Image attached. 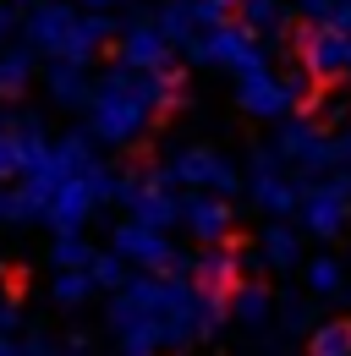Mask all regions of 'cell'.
<instances>
[{
  "label": "cell",
  "instance_id": "f546056e",
  "mask_svg": "<svg viewBox=\"0 0 351 356\" xmlns=\"http://www.w3.org/2000/svg\"><path fill=\"white\" fill-rule=\"evenodd\" d=\"M28 356H93L83 346V340H66V346H61V340H49V334H33V340H28Z\"/></svg>",
  "mask_w": 351,
  "mask_h": 356
},
{
  "label": "cell",
  "instance_id": "2e32d148",
  "mask_svg": "<svg viewBox=\"0 0 351 356\" xmlns=\"http://www.w3.org/2000/svg\"><path fill=\"white\" fill-rule=\"evenodd\" d=\"M44 93H49L55 110H88V99H93L88 66H83V60H49V72H44Z\"/></svg>",
  "mask_w": 351,
  "mask_h": 356
},
{
  "label": "cell",
  "instance_id": "3957f363",
  "mask_svg": "<svg viewBox=\"0 0 351 356\" xmlns=\"http://www.w3.org/2000/svg\"><path fill=\"white\" fill-rule=\"evenodd\" d=\"M307 93H313V77L307 72H274V66H258V72H242L236 77V104H242V115H253V121H286V115H297L307 104Z\"/></svg>",
  "mask_w": 351,
  "mask_h": 356
},
{
  "label": "cell",
  "instance_id": "ac0fdd59",
  "mask_svg": "<svg viewBox=\"0 0 351 356\" xmlns=\"http://www.w3.org/2000/svg\"><path fill=\"white\" fill-rule=\"evenodd\" d=\"M274 291L263 285V280H236V291H231V318L242 323V329H269L274 323Z\"/></svg>",
  "mask_w": 351,
  "mask_h": 356
},
{
  "label": "cell",
  "instance_id": "5b68a950",
  "mask_svg": "<svg viewBox=\"0 0 351 356\" xmlns=\"http://www.w3.org/2000/svg\"><path fill=\"white\" fill-rule=\"evenodd\" d=\"M307 236L318 241H341L351 230V165H335V176H318L302 186V209H297Z\"/></svg>",
  "mask_w": 351,
  "mask_h": 356
},
{
  "label": "cell",
  "instance_id": "7c38bea8",
  "mask_svg": "<svg viewBox=\"0 0 351 356\" xmlns=\"http://www.w3.org/2000/svg\"><path fill=\"white\" fill-rule=\"evenodd\" d=\"M77 17H83V6H77V0H39V6H28L22 33H28V44L39 49V55L61 60V55H66V44H72Z\"/></svg>",
  "mask_w": 351,
  "mask_h": 356
},
{
  "label": "cell",
  "instance_id": "ffe728a7",
  "mask_svg": "<svg viewBox=\"0 0 351 356\" xmlns=\"http://www.w3.org/2000/svg\"><path fill=\"white\" fill-rule=\"evenodd\" d=\"M302 285L313 302H329V296H341L346 291V268H341V258L335 252H313L302 264Z\"/></svg>",
  "mask_w": 351,
  "mask_h": 356
},
{
  "label": "cell",
  "instance_id": "ba28073f",
  "mask_svg": "<svg viewBox=\"0 0 351 356\" xmlns=\"http://www.w3.org/2000/svg\"><path fill=\"white\" fill-rule=\"evenodd\" d=\"M291 170H302V176H329V165H335V132L324 127V121H302V115H286L280 127H274V143H269Z\"/></svg>",
  "mask_w": 351,
  "mask_h": 356
},
{
  "label": "cell",
  "instance_id": "8992f818",
  "mask_svg": "<svg viewBox=\"0 0 351 356\" xmlns=\"http://www.w3.org/2000/svg\"><path fill=\"white\" fill-rule=\"evenodd\" d=\"M165 176L181 192H219V197H236L242 192V170L231 154L219 148H198V143H181L171 159H165Z\"/></svg>",
  "mask_w": 351,
  "mask_h": 356
},
{
  "label": "cell",
  "instance_id": "83f0119b",
  "mask_svg": "<svg viewBox=\"0 0 351 356\" xmlns=\"http://www.w3.org/2000/svg\"><path fill=\"white\" fill-rule=\"evenodd\" d=\"M313 296H280L274 302V318H280V329L286 334H307L313 329V307H307Z\"/></svg>",
  "mask_w": 351,
  "mask_h": 356
},
{
  "label": "cell",
  "instance_id": "8fae6325",
  "mask_svg": "<svg viewBox=\"0 0 351 356\" xmlns=\"http://www.w3.org/2000/svg\"><path fill=\"white\" fill-rule=\"evenodd\" d=\"M297 55H302V72L313 83H329V77H346V55H351V28H335V22H313L302 39H297Z\"/></svg>",
  "mask_w": 351,
  "mask_h": 356
},
{
  "label": "cell",
  "instance_id": "7402d4cb",
  "mask_svg": "<svg viewBox=\"0 0 351 356\" xmlns=\"http://www.w3.org/2000/svg\"><path fill=\"white\" fill-rule=\"evenodd\" d=\"M33 44H6L0 49V99H22V88L33 83Z\"/></svg>",
  "mask_w": 351,
  "mask_h": 356
},
{
  "label": "cell",
  "instance_id": "4dcf8cb0",
  "mask_svg": "<svg viewBox=\"0 0 351 356\" xmlns=\"http://www.w3.org/2000/svg\"><path fill=\"white\" fill-rule=\"evenodd\" d=\"M318 121H329L335 132H341V127H351V99H341V93H329V99L318 104Z\"/></svg>",
  "mask_w": 351,
  "mask_h": 356
},
{
  "label": "cell",
  "instance_id": "277c9868",
  "mask_svg": "<svg viewBox=\"0 0 351 356\" xmlns=\"http://www.w3.org/2000/svg\"><path fill=\"white\" fill-rule=\"evenodd\" d=\"M187 60H192V66H219V72L242 77V72L269 66V49H263L258 28H247V22H214L209 33H198V39L187 44Z\"/></svg>",
  "mask_w": 351,
  "mask_h": 356
},
{
  "label": "cell",
  "instance_id": "cb8c5ba5",
  "mask_svg": "<svg viewBox=\"0 0 351 356\" xmlns=\"http://www.w3.org/2000/svg\"><path fill=\"white\" fill-rule=\"evenodd\" d=\"M307 356H351V318H329L307 329Z\"/></svg>",
  "mask_w": 351,
  "mask_h": 356
},
{
  "label": "cell",
  "instance_id": "d590c367",
  "mask_svg": "<svg viewBox=\"0 0 351 356\" xmlns=\"http://www.w3.org/2000/svg\"><path fill=\"white\" fill-rule=\"evenodd\" d=\"M6 6H39V0H6Z\"/></svg>",
  "mask_w": 351,
  "mask_h": 356
},
{
  "label": "cell",
  "instance_id": "484cf974",
  "mask_svg": "<svg viewBox=\"0 0 351 356\" xmlns=\"http://www.w3.org/2000/svg\"><path fill=\"white\" fill-rule=\"evenodd\" d=\"M242 22L258 28V33H280L291 22V6L286 0H242Z\"/></svg>",
  "mask_w": 351,
  "mask_h": 356
},
{
  "label": "cell",
  "instance_id": "603a6c76",
  "mask_svg": "<svg viewBox=\"0 0 351 356\" xmlns=\"http://www.w3.org/2000/svg\"><path fill=\"white\" fill-rule=\"evenodd\" d=\"M192 280L198 285H209V291H236V280H242V258L236 252H198V268H192Z\"/></svg>",
  "mask_w": 351,
  "mask_h": 356
},
{
  "label": "cell",
  "instance_id": "74e56055",
  "mask_svg": "<svg viewBox=\"0 0 351 356\" xmlns=\"http://www.w3.org/2000/svg\"><path fill=\"white\" fill-rule=\"evenodd\" d=\"M0 302H6V296H0Z\"/></svg>",
  "mask_w": 351,
  "mask_h": 356
},
{
  "label": "cell",
  "instance_id": "9c48e42d",
  "mask_svg": "<svg viewBox=\"0 0 351 356\" xmlns=\"http://www.w3.org/2000/svg\"><path fill=\"white\" fill-rule=\"evenodd\" d=\"M121 203H127L132 220H143V225H159V230L181 225V192L171 186L165 170H132V176H121Z\"/></svg>",
  "mask_w": 351,
  "mask_h": 356
},
{
  "label": "cell",
  "instance_id": "e575fe53",
  "mask_svg": "<svg viewBox=\"0 0 351 356\" xmlns=\"http://www.w3.org/2000/svg\"><path fill=\"white\" fill-rule=\"evenodd\" d=\"M83 11H116V0H77Z\"/></svg>",
  "mask_w": 351,
  "mask_h": 356
},
{
  "label": "cell",
  "instance_id": "9a60e30c",
  "mask_svg": "<svg viewBox=\"0 0 351 356\" xmlns=\"http://www.w3.org/2000/svg\"><path fill=\"white\" fill-rule=\"evenodd\" d=\"M171 39H165V28L159 22H132L121 28V66H137V72H165V60H171Z\"/></svg>",
  "mask_w": 351,
  "mask_h": 356
},
{
  "label": "cell",
  "instance_id": "30bf717a",
  "mask_svg": "<svg viewBox=\"0 0 351 356\" xmlns=\"http://www.w3.org/2000/svg\"><path fill=\"white\" fill-rule=\"evenodd\" d=\"M110 252H121L127 268H137V274H171V264H176V241L171 236H165L159 225L132 220V214L110 230Z\"/></svg>",
  "mask_w": 351,
  "mask_h": 356
},
{
  "label": "cell",
  "instance_id": "5bb4252c",
  "mask_svg": "<svg viewBox=\"0 0 351 356\" xmlns=\"http://www.w3.org/2000/svg\"><path fill=\"white\" fill-rule=\"evenodd\" d=\"M225 11H231L225 0H165L154 22L165 28V39H171L176 49H187L198 33H209L214 22H225Z\"/></svg>",
  "mask_w": 351,
  "mask_h": 356
},
{
  "label": "cell",
  "instance_id": "6da1fadb",
  "mask_svg": "<svg viewBox=\"0 0 351 356\" xmlns=\"http://www.w3.org/2000/svg\"><path fill=\"white\" fill-rule=\"evenodd\" d=\"M231 318V296L192 274H137L104 302V334L116 356H181L214 340Z\"/></svg>",
  "mask_w": 351,
  "mask_h": 356
},
{
  "label": "cell",
  "instance_id": "7a4b0ae2",
  "mask_svg": "<svg viewBox=\"0 0 351 356\" xmlns=\"http://www.w3.org/2000/svg\"><path fill=\"white\" fill-rule=\"evenodd\" d=\"M181 99V77L171 66L165 72H137V66H116L93 83V99H88V132L104 148H132L143 143L148 127Z\"/></svg>",
  "mask_w": 351,
  "mask_h": 356
},
{
  "label": "cell",
  "instance_id": "d6a6232c",
  "mask_svg": "<svg viewBox=\"0 0 351 356\" xmlns=\"http://www.w3.org/2000/svg\"><path fill=\"white\" fill-rule=\"evenodd\" d=\"M11 33H17V6H0V49L11 44Z\"/></svg>",
  "mask_w": 351,
  "mask_h": 356
},
{
  "label": "cell",
  "instance_id": "836d02e7",
  "mask_svg": "<svg viewBox=\"0 0 351 356\" xmlns=\"http://www.w3.org/2000/svg\"><path fill=\"white\" fill-rule=\"evenodd\" d=\"M335 165H351V127L335 132Z\"/></svg>",
  "mask_w": 351,
  "mask_h": 356
},
{
  "label": "cell",
  "instance_id": "e0dca14e",
  "mask_svg": "<svg viewBox=\"0 0 351 356\" xmlns=\"http://www.w3.org/2000/svg\"><path fill=\"white\" fill-rule=\"evenodd\" d=\"M258 268H274V274H291V268H302V236L291 230L286 220H269L258 236V252H247Z\"/></svg>",
  "mask_w": 351,
  "mask_h": 356
},
{
  "label": "cell",
  "instance_id": "52a82bcc",
  "mask_svg": "<svg viewBox=\"0 0 351 356\" xmlns=\"http://www.w3.org/2000/svg\"><path fill=\"white\" fill-rule=\"evenodd\" d=\"M242 192L253 197V209H263L269 220H286V214L302 209V186H297V176L286 170V159H280L274 148H258V154L247 159V170H242Z\"/></svg>",
  "mask_w": 351,
  "mask_h": 356
},
{
  "label": "cell",
  "instance_id": "44dd1931",
  "mask_svg": "<svg viewBox=\"0 0 351 356\" xmlns=\"http://www.w3.org/2000/svg\"><path fill=\"white\" fill-rule=\"evenodd\" d=\"M93 296H99V285H93L88 268H55V280H49V302H55L61 312H83Z\"/></svg>",
  "mask_w": 351,
  "mask_h": 356
},
{
  "label": "cell",
  "instance_id": "1f68e13d",
  "mask_svg": "<svg viewBox=\"0 0 351 356\" xmlns=\"http://www.w3.org/2000/svg\"><path fill=\"white\" fill-rule=\"evenodd\" d=\"M313 22H335V11H341V0H297Z\"/></svg>",
  "mask_w": 351,
  "mask_h": 356
},
{
  "label": "cell",
  "instance_id": "f1b7e54d",
  "mask_svg": "<svg viewBox=\"0 0 351 356\" xmlns=\"http://www.w3.org/2000/svg\"><path fill=\"white\" fill-rule=\"evenodd\" d=\"M22 176V154H17V115H0V186Z\"/></svg>",
  "mask_w": 351,
  "mask_h": 356
},
{
  "label": "cell",
  "instance_id": "4316f807",
  "mask_svg": "<svg viewBox=\"0 0 351 356\" xmlns=\"http://www.w3.org/2000/svg\"><path fill=\"white\" fill-rule=\"evenodd\" d=\"M88 274H93V285H99V291H121V285L132 280V274H127V258H121V252H110V247H104V252H93Z\"/></svg>",
  "mask_w": 351,
  "mask_h": 356
},
{
  "label": "cell",
  "instance_id": "d4e9b609",
  "mask_svg": "<svg viewBox=\"0 0 351 356\" xmlns=\"http://www.w3.org/2000/svg\"><path fill=\"white\" fill-rule=\"evenodd\" d=\"M93 252H99V247H88L83 230H55V241H49V264L55 268H88Z\"/></svg>",
  "mask_w": 351,
  "mask_h": 356
},
{
  "label": "cell",
  "instance_id": "4fadbf2b",
  "mask_svg": "<svg viewBox=\"0 0 351 356\" xmlns=\"http://www.w3.org/2000/svg\"><path fill=\"white\" fill-rule=\"evenodd\" d=\"M181 230H187L198 247L231 241V230H236L231 197H219V192H181Z\"/></svg>",
  "mask_w": 351,
  "mask_h": 356
},
{
  "label": "cell",
  "instance_id": "d6986e66",
  "mask_svg": "<svg viewBox=\"0 0 351 356\" xmlns=\"http://www.w3.org/2000/svg\"><path fill=\"white\" fill-rule=\"evenodd\" d=\"M110 33H116V28H110V11H83L77 28H72V44H66L61 60H83V66H88L99 49L110 44Z\"/></svg>",
  "mask_w": 351,
  "mask_h": 356
},
{
  "label": "cell",
  "instance_id": "8d00e7d4",
  "mask_svg": "<svg viewBox=\"0 0 351 356\" xmlns=\"http://www.w3.org/2000/svg\"><path fill=\"white\" fill-rule=\"evenodd\" d=\"M346 77H351V55H346Z\"/></svg>",
  "mask_w": 351,
  "mask_h": 356
}]
</instances>
